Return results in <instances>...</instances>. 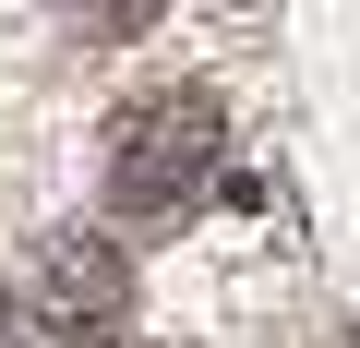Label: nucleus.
<instances>
[{"mask_svg": "<svg viewBox=\"0 0 360 348\" xmlns=\"http://www.w3.org/2000/svg\"><path fill=\"white\" fill-rule=\"evenodd\" d=\"M229 168V108L205 84H156L108 120V156H96V193L120 228H168L180 205H205V181Z\"/></svg>", "mask_w": 360, "mask_h": 348, "instance_id": "nucleus-1", "label": "nucleus"}, {"mask_svg": "<svg viewBox=\"0 0 360 348\" xmlns=\"http://www.w3.org/2000/svg\"><path fill=\"white\" fill-rule=\"evenodd\" d=\"M37 324H49V336H120V324H132V276H120V252L84 240V228H60V240L37 252Z\"/></svg>", "mask_w": 360, "mask_h": 348, "instance_id": "nucleus-2", "label": "nucleus"}]
</instances>
